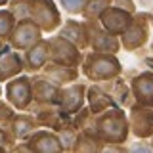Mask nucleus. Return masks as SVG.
Here are the masks:
<instances>
[{
    "label": "nucleus",
    "mask_w": 153,
    "mask_h": 153,
    "mask_svg": "<svg viewBox=\"0 0 153 153\" xmlns=\"http://www.w3.org/2000/svg\"><path fill=\"white\" fill-rule=\"evenodd\" d=\"M27 96H29L27 84L16 82V84L10 86V98H12L17 105H25V103H27Z\"/></svg>",
    "instance_id": "obj_1"
},
{
    "label": "nucleus",
    "mask_w": 153,
    "mask_h": 153,
    "mask_svg": "<svg viewBox=\"0 0 153 153\" xmlns=\"http://www.w3.org/2000/svg\"><path fill=\"white\" fill-rule=\"evenodd\" d=\"M2 2H4V0H0V4H2Z\"/></svg>",
    "instance_id": "obj_2"
}]
</instances>
